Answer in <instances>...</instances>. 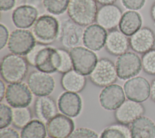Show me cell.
Here are the masks:
<instances>
[{"instance_id": "obj_24", "label": "cell", "mask_w": 155, "mask_h": 138, "mask_svg": "<svg viewBox=\"0 0 155 138\" xmlns=\"http://www.w3.org/2000/svg\"><path fill=\"white\" fill-rule=\"evenodd\" d=\"M142 19L139 13L128 10L122 14L119 24V30L127 36H131L142 27Z\"/></svg>"}, {"instance_id": "obj_5", "label": "cell", "mask_w": 155, "mask_h": 138, "mask_svg": "<svg viewBox=\"0 0 155 138\" xmlns=\"http://www.w3.org/2000/svg\"><path fill=\"white\" fill-rule=\"evenodd\" d=\"M73 65V69L86 76L93 71L98 58L94 51L85 47L78 46L69 50Z\"/></svg>"}, {"instance_id": "obj_38", "label": "cell", "mask_w": 155, "mask_h": 138, "mask_svg": "<svg viewBox=\"0 0 155 138\" xmlns=\"http://www.w3.org/2000/svg\"><path fill=\"white\" fill-rule=\"evenodd\" d=\"M7 87L5 85V83L2 79L0 80V101H2L5 97Z\"/></svg>"}, {"instance_id": "obj_11", "label": "cell", "mask_w": 155, "mask_h": 138, "mask_svg": "<svg viewBox=\"0 0 155 138\" xmlns=\"http://www.w3.org/2000/svg\"><path fill=\"white\" fill-rule=\"evenodd\" d=\"M27 85L33 94L37 97L49 96L55 88V80L50 74L33 71L27 79Z\"/></svg>"}, {"instance_id": "obj_41", "label": "cell", "mask_w": 155, "mask_h": 138, "mask_svg": "<svg viewBox=\"0 0 155 138\" xmlns=\"http://www.w3.org/2000/svg\"><path fill=\"white\" fill-rule=\"evenodd\" d=\"M150 16L152 20L155 23V1L153 2V4L151 5V7L150 9Z\"/></svg>"}, {"instance_id": "obj_4", "label": "cell", "mask_w": 155, "mask_h": 138, "mask_svg": "<svg viewBox=\"0 0 155 138\" xmlns=\"http://www.w3.org/2000/svg\"><path fill=\"white\" fill-rule=\"evenodd\" d=\"M60 28L61 24L55 17L50 15H43L36 21L32 33L38 43L48 45L59 37Z\"/></svg>"}, {"instance_id": "obj_25", "label": "cell", "mask_w": 155, "mask_h": 138, "mask_svg": "<svg viewBox=\"0 0 155 138\" xmlns=\"http://www.w3.org/2000/svg\"><path fill=\"white\" fill-rule=\"evenodd\" d=\"M87 83L85 76L79 73L74 69L62 74L61 85L66 91L78 93L85 88Z\"/></svg>"}, {"instance_id": "obj_23", "label": "cell", "mask_w": 155, "mask_h": 138, "mask_svg": "<svg viewBox=\"0 0 155 138\" xmlns=\"http://www.w3.org/2000/svg\"><path fill=\"white\" fill-rule=\"evenodd\" d=\"M129 128L131 138H155V122L147 116L139 117Z\"/></svg>"}, {"instance_id": "obj_13", "label": "cell", "mask_w": 155, "mask_h": 138, "mask_svg": "<svg viewBox=\"0 0 155 138\" xmlns=\"http://www.w3.org/2000/svg\"><path fill=\"white\" fill-rule=\"evenodd\" d=\"M124 88L119 84H113L103 88L99 95L101 106L107 111H115L125 100Z\"/></svg>"}, {"instance_id": "obj_35", "label": "cell", "mask_w": 155, "mask_h": 138, "mask_svg": "<svg viewBox=\"0 0 155 138\" xmlns=\"http://www.w3.org/2000/svg\"><path fill=\"white\" fill-rule=\"evenodd\" d=\"M9 31L7 27L2 24H0V49L2 50L8 44L9 37Z\"/></svg>"}, {"instance_id": "obj_26", "label": "cell", "mask_w": 155, "mask_h": 138, "mask_svg": "<svg viewBox=\"0 0 155 138\" xmlns=\"http://www.w3.org/2000/svg\"><path fill=\"white\" fill-rule=\"evenodd\" d=\"M46 125L39 119H33L21 129V138H45L47 136Z\"/></svg>"}, {"instance_id": "obj_37", "label": "cell", "mask_w": 155, "mask_h": 138, "mask_svg": "<svg viewBox=\"0 0 155 138\" xmlns=\"http://www.w3.org/2000/svg\"><path fill=\"white\" fill-rule=\"evenodd\" d=\"M15 5L16 0H0V9L3 12L13 9Z\"/></svg>"}, {"instance_id": "obj_16", "label": "cell", "mask_w": 155, "mask_h": 138, "mask_svg": "<svg viewBox=\"0 0 155 138\" xmlns=\"http://www.w3.org/2000/svg\"><path fill=\"white\" fill-rule=\"evenodd\" d=\"M144 113L145 108L141 103L128 99L114 111V116L118 123L128 125L143 116Z\"/></svg>"}, {"instance_id": "obj_34", "label": "cell", "mask_w": 155, "mask_h": 138, "mask_svg": "<svg viewBox=\"0 0 155 138\" xmlns=\"http://www.w3.org/2000/svg\"><path fill=\"white\" fill-rule=\"evenodd\" d=\"M122 5L129 10H139L145 5L146 0H120Z\"/></svg>"}, {"instance_id": "obj_8", "label": "cell", "mask_w": 155, "mask_h": 138, "mask_svg": "<svg viewBox=\"0 0 155 138\" xmlns=\"http://www.w3.org/2000/svg\"><path fill=\"white\" fill-rule=\"evenodd\" d=\"M115 66L118 78L124 80L137 76L142 68L140 58L133 51H127L119 56Z\"/></svg>"}, {"instance_id": "obj_31", "label": "cell", "mask_w": 155, "mask_h": 138, "mask_svg": "<svg viewBox=\"0 0 155 138\" xmlns=\"http://www.w3.org/2000/svg\"><path fill=\"white\" fill-rule=\"evenodd\" d=\"M61 56V65L58 72L64 74L73 69V62L69 51L65 48H57Z\"/></svg>"}, {"instance_id": "obj_39", "label": "cell", "mask_w": 155, "mask_h": 138, "mask_svg": "<svg viewBox=\"0 0 155 138\" xmlns=\"http://www.w3.org/2000/svg\"><path fill=\"white\" fill-rule=\"evenodd\" d=\"M150 97L151 100L155 103V78L152 80L151 83Z\"/></svg>"}, {"instance_id": "obj_14", "label": "cell", "mask_w": 155, "mask_h": 138, "mask_svg": "<svg viewBox=\"0 0 155 138\" xmlns=\"http://www.w3.org/2000/svg\"><path fill=\"white\" fill-rule=\"evenodd\" d=\"M46 128L50 137L68 138L74 130V123L71 117L58 113L46 123Z\"/></svg>"}, {"instance_id": "obj_32", "label": "cell", "mask_w": 155, "mask_h": 138, "mask_svg": "<svg viewBox=\"0 0 155 138\" xmlns=\"http://www.w3.org/2000/svg\"><path fill=\"white\" fill-rule=\"evenodd\" d=\"M13 109L10 105L0 104V129L8 127L12 123Z\"/></svg>"}, {"instance_id": "obj_22", "label": "cell", "mask_w": 155, "mask_h": 138, "mask_svg": "<svg viewBox=\"0 0 155 138\" xmlns=\"http://www.w3.org/2000/svg\"><path fill=\"white\" fill-rule=\"evenodd\" d=\"M129 47V39L120 30L114 29L108 32L105 45L108 53L119 56L127 52Z\"/></svg>"}, {"instance_id": "obj_7", "label": "cell", "mask_w": 155, "mask_h": 138, "mask_svg": "<svg viewBox=\"0 0 155 138\" xmlns=\"http://www.w3.org/2000/svg\"><path fill=\"white\" fill-rule=\"evenodd\" d=\"M89 77L94 85L99 87L114 84L118 78L115 64L108 58L99 59Z\"/></svg>"}, {"instance_id": "obj_10", "label": "cell", "mask_w": 155, "mask_h": 138, "mask_svg": "<svg viewBox=\"0 0 155 138\" xmlns=\"http://www.w3.org/2000/svg\"><path fill=\"white\" fill-rule=\"evenodd\" d=\"M126 97L142 103L150 97L151 84L145 77L136 76L126 80L123 87Z\"/></svg>"}, {"instance_id": "obj_42", "label": "cell", "mask_w": 155, "mask_h": 138, "mask_svg": "<svg viewBox=\"0 0 155 138\" xmlns=\"http://www.w3.org/2000/svg\"><path fill=\"white\" fill-rule=\"evenodd\" d=\"M45 138H53V137H50V136H48V137H45Z\"/></svg>"}, {"instance_id": "obj_20", "label": "cell", "mask_w": 155, "mask_h": 138, "mask_svg": "<svg viewBox=\"0 0 155 138\" xmlns=\"http://www.w3.org/2000/svg\"><path fill=\"white\" fill-rule=\"evenodd\" d=\"M38 13V9L31 5H21L13 11L12 20L18 28L27 29L34 25Z\"/></svg>"}, {"instance_id": "obj_19", "label": "cell", "mask_w": 155, "mask_h": 138, "mask_svg": "<svg viewBox=\"0 0 155 138\" xmlns=\"http://www.w3.org/2000/svg\"><path fill=\"white\" fill-rule=\"evenodd\" d=\"M130 47L135 52L144 54L153 49L155 44V34L149 27L140 28L129 39Z\"/></svg>"}, {"instance_id": "obj_15", "label": "cell", "mask_w": 155, "mask_h": 138, "mask_svg": "<svg viewBox=\"0 0 155 138\" xmlns=\"http://www.w3.org/2000/svg\"><path fill=\"white\" fill-rule=\"evenodd\" d=\"M107 34V30L97 24H92L84 29L82 43L93 51H99L105 47Z\"/></svg>"}, {"instance_id": "obj_27", "label": "cell", "mask_w": 155, "mask_h": 138, "mask_svg": "<svg viewBox=\"0 0 155 138\" xmlns=\"http://www.w3.org/2000/svg\"><path fill=\"white\" fill-rule=\"evenodd\" d=\"M99 138H131L130 128L120 123H113L104 129Z\"/></svg>"}, {"instance_id": "obj_1", "label": "cell", "mask_w": 155, "mask_h": 138, "mask_svg": "<svg viewBox=\"0 0 155 138\" xmlns=\"http://www.w3.org/2000/svg\"><path fill=\"white\" fill-rule=\"evenodd\" d=\"M25 56L30 65L48 74L58 71L61 65V56L58 49L40 43H36Z\"/></svg>"}, {"instance_id": "obj_21", "label": "cell", "mask_w": 155, "mask_h": 138, "mask_svg": "<svg viewBox=\"0 0 155 138\" xmlns=\"http://www.w3.org/2000/svg\"><path fill=\"white\" fill-rule=\"evenodd\" d=\"M58 104L49 96L38 97L34 103V113L38 119L46 124L58 114Z\"/></svg>"}, {"instance_id": "obj_40", "label": "cell", "mask_w": 155, "mask_h": 138, "mask_svg": "<svg viewBox=\"0 0 155 138\" xmlns=\"http://www.w3.org/2000/svg\"><path fill=\"white\" fill-rule=\"evenodd\" d=\"M96 2L102 5H108V4H113L117 0H96Z\"/></svg>"}, {"instance_id": "obj_36", "label": "cell", "mask_w": 155, "mask_h": 138, "mask_svg": "<svg viewBox=\"0 0 155 138\" xmlns=\"http://www.w3.org/2000/svg\"><path fill=\"white\" fill-rule=\"evenodd\" d=\"M0 138H21L18 132L10 127L0 129Z\"/></svg>"}, {"instance_id": "obj_6", "label": "cell", "mask_w": 155, "mask_h": 138, "mask_svg": "<svg viewBox=\"0 0 155 138\" xmlns=\"http://www.w3.org/2000/svg\"><path fill=\"white\" fill-rule=\"evenodd\" d=\"M36 42L31 31L27 29L18 28L10 33L7 47L11 53L23 56L31 50Z\"/></svg>"}, {"instance_id": "obj_12", "label": "cell", "mask_w": 155, "mask_h": 138, "mask_svg": "<svg viewBox=\"0 0 155 138\" xmlns=\"http://www.w3.org/2000/svg\"><path fill=\"white\" fill-rule=\"evenodd\" d=\"M84 29L71 19H65L61 24L59 38L62 46L71 49L82 42Z\"/></svg>"}, {"instance_id": "obj_9", "label": "cell", "mask_w": 155, "mask_h": 138, "mask_svg": "<svg viewBox=\"0 0 155 138\" xmlns=\"http://www.w3.org/2000/svg\"><path fill=\"white\" fill-rule=\"evenodd\" d=\"M5 99L13 108L28 107L32 102L33 93L25 83L9 84L7 86Z\"/></svg>"}, {"instance_id": "obj_17", "label": "cell", "mask_w": 155, "mask_h": 138, "mask_svg": "<svg viewBox=\"0 0 155 138\" xmlns=\"http://www.w3.org/2000/svg\"><path fill=\"white\" fill-rule=\"evenodd\" d=\"M122 13L121 9L115 4L102 5L97 11L96 22L107 30L116 29L119 25Z\"/></svg>"}, {"instance_id": "obj_33", "label": "cell", "mask_w": 155, "mask_h": 138, "mask_svg": "<svg viewBox=\"0 0 155 138\" xmlns=\"http://www.w3.org/2000/svg\"><path fill=\"white\" fill-rule=\"evenodd\" d=\"M68 138H99V137L93 130L86 127H79L74 129Z\"/></svg>"}, {"instance_id": "obj_28", "label": "cell", "mask_w": 155, "mask_h": 138, "mask_svg": "<svg viewBox=\"0 0 155 138\" xmlns=\"http://www.w3.org/2000/svg\"><path fill=\"white\" fill-rule=\"evenodd\" d=\"M31 119V111L28 107L13 109L12 123L16 128L22 129L32 120Z\"/></svg>"}, {"instance_id": "obj_29", "label": "cell", "mask_w": 155, "mask_h": 138, "mask_svg": "<svg viewBox=\"0 0 155 138\" xmlns=\"http://www.w3.org/2000/svg\"><path fill=\"white\" fill-rule=\"evenodd\" d=\"M70 0H42L45 9L53 15L63 14L68 9Z\"/></svg>"}, {"instance_id": "obj_3", "label": "cell", "mask_w": 155, "mask_h": 138, "mask_svg": "<svg viewBox=\"0 0 155 138\" xmlns=\"http://www.w3.org/2000/svg\"><path fill=\"white\" fill-rule=\"evenodd\" d=\"M96 0H70L68 9V15L73 21L82 27H87L93 24L98 11Z\"/></svg>"}, {"instance_id": "obj_2", "label": "cell", "mask_w": 155, "mask_h": 138, "mask_svg": "<svg viewBox=\"0 0 155 138\" xmlns=\"http://www.w3.org/2000/svg\"><path fill=\"white\" fill-rule=\"evenodd\" d=\"M28 65L25 58L13 53L8 54L1 62V76L8 84L22 82L27 74Z\"/></svg>"}, {"instance_id": "obj_30", "label": "cell", "mask_w": 155, "mask_h": 138, "mask_svg": "<svg viewBox=\"0 0 155 138\" xmlns=\"http://www.w3.org/2000/svg\"><path fill=\"white\" fill-rule=\"evenodd\" d=\"M141 61L143 71L148 74L155 75V48L144 53Z\"/></svg>"}, {"instance_id": "obj_18", "label": "cell", "mask_w": 155, "mask_h": 138, "mask_svg": "<svg viewBox=\"0 0 155 138\" xmlns=\"http://www.w3.org/2000/svg\"><path fill=\"white\" fill-rule=\"evenodd\" d=\"M58 107L59 111L71 118L78 117L82 109V100L78 93L65 91L58 99Z\"/></svg>"}]
</instances>
